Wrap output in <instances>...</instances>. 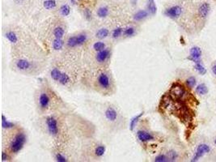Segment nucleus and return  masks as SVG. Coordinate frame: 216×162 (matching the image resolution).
<instances>
[{
	"label": "nucleus",
	"mask_w": 216,
	"mask_h": 162,
	"mask_svg": "<svg viewBox=\"0 0 216 162\" xmlns=\"http://www.w3.org/2000/svg\"><path fill=\"white\" fill-rule=\"evenodd\" d=\"M167 156H168L169 161H175L178 156H177V153L175 151H169V152H168Z\"/></svg>",
	"instance_id": "72a5a7b5"
},
{
	"label": "nucleus",
	"mask_w": 216,
	"mask_h": 162,
	"mask_svg": "<svg viewBox=\"0 0 216 162\" xmlns=\"http://www.w3.org/2000/svg\"><path fill=\"white\" fill-rule=\"evenodd\" d=\"M87 41V36L85 34H80V35L77 36V42H78V45H81Z\"/></svg>",
	"instance_id": "e433bc0d"
},
{
	"label": "nucleus",
	"mask_w": 216,
	"mask_h": 162,
	"mask_svg": "<svg viewBox=\"0 0 216 162\" xmlns=\"http://www.w3.org/2000/svg\"><path fill=\"white\" fill-rule=\"evenodd\" d=\"M105 118L109 120V121L114 122L117 118V113L115 109L112 108V107H109L106 111H105Z\"/></svg>",
	"instance_id": "f8f14e48"
},
{
	"label": "nucleus",
	"mask_w": 216,
	"mask_h": 162,
	"mask_svg": "<svg viewBox=\"0 0 216 162\" xmlns=\"http://www.w3.org/2000/svg\"><path fill=\"white\" fill-rule=\"evenodd\" d=\"M62 75V72L60 70H58V68H54L53 70L50 72V76H51L52 79L55 81H58L59 80L60 76Z\"/></svg>",
	"instance_id": "a878e982"
},
{
	"label": "nucleus",
	"mask_w": 216,
	"mask_h": 162,
	"mask_svg": "<svg viewBox=\"0 0 216 162\" xmlns=\"http://www.w3.org/2000/svg\"><path fill=\"white\" fill-rule=\"evenodd\" d=\"M196 83H197V80L194 76H190L186 80V84L189 88H194L196 85Z\"/></svg>",
	"instance_id": "2f4dec72"
},
{
	"label": "nucleus",
	"mask_w": 216,
	"mask_h": 162,
	"mask_svg": "<svg viewBox=\"0 0 216 162\" xmlns=\"http://www.w3.org/2000/svg\"><path fill=\"white\" fill-rule=\"evenodd\" d=\"M155 162H166L169 161V159H168V156L166 155H164V154H160L157 156L155 158Z\"/></svg>",
	"instance_id": "c9c22d12"
},
{
	"label": "nucleus",
	"mask_w": 216,
	"mask_h": 162,
	"mask_svg": "<svg viewBox=\"0 0 216 162\" xmlns=\"http://www.w3.org/2000/svg\"><path fill=\"white\" fill-rule=\"evenodd\" d=\"M55 158H56V160L58 162H66L67 161V159H66V158L63 155H62L61 153L57 154L55 156Z\"/></svg>",
	"instance_id": "4c0bfd02"
},
{
	"label": "nucleus",
	"mask_w": 216,
	"mask_h": 162,
	"mask_svg": "<svg viewBox=\"0 0 216 162\" xmlns=\"http://www.w3.org/2000/svg\"><path fill=\"white\" fill-rule=\"evenodd\" d=\"M65 34V30L62 27H56L54 30V36L55 38H62Z\"/></svg>",
	"instance_id": "5701e85b"
},
{
	"label": "nucleus",
	"mask_w": 216,
	"mask_h": 162,
	"mask_svg": "<svg viewBox=\"0 0 216 162\" xmlns=\"http://www.w3.org/2000/svg\"><path fill=\"white\" fill-rule=\"evenodd\" d=\"M16 67L18 68L20 71H26L30 68L31 67V63L26 59H20L16 62Z\"/></svg>",
	"instance_id": "ddd939ff"
},
{
	"label": "nucleus",
	"mask_w": 216,
	"mask_h": 162,
	"mask_svg": "<svg viewBox=\"0 0 216 162\" xmlns=\"http://www.w3.org/2000/svg\"><path fill=\"white\" fill-rule=\"evenodd\" d=\"M109 31L107 29H101L97 31L96 36H97V38H99V39H104V38H106V37L109 36Z\"/></svg>",
	"instance_id": "4be33fe9"
},
{
	"label": "nucleus",
	"mask_w": 216,
	"mask_h": 162,
	"mask_svg": "<svg viewBox=\"0 0 216 162\" xmlns=\"http://www.w3.org/2000/svg\"><path fill=\"white\" fill-rule=\"evenodd\" d=\"M210 6L207 2H203L198 7V15L202 19H206L210 12Z\"/></svg>",
	"instance_id": "6e6552de"
},
{
	"label": "nucleus",
	"mask_w": 216,
	"mask_h": 162,
	"mask_svg": "<svg viewBox=\"0 0 216 162\" xmlns=\"http://www.w3.org/2000/svg\"><path fill=\"white\" fill-rule=\"evenodd\" d=\"M58 82L62 84V85H66V84H67L68 83L70 82V77H69V76L67 74L64 73V72H62V75L60 76Z\"/></svg>",
	"instance_id": "c85d7f7f"
},
{
	"label": "nucleus",
	"mask_w": 216,
	"mask_h": 162,
	"mask_svg": "<svg viewBox=\"0 0 216 162\" xmlns=\"http://www.w3.org/2000/svg\"><path fill=\"white\" fill-rule=\"evenodd\" d=\"M185 89L183 85L175 83L173 84L171 87V89L169 91V96H171V98L176 101L181 100L185 94Z\"/></svg>",
	"instance_id": "f03ea898"
},
{
	"label": "nucleus",
	"mask_w": 216,
	"mask_h": 162,
	"mask_svg": "<svg viewBox=\"0 0 216 162\" xmlns=\"http://www.w3.org/2000/svg\"><path fill=\"white\" fill-rule=\"evenodd\" d=\"M124 35L126 36V37H131L135 33V30L133 27H129V28H126L123 32Z\"/></svg>",
	"instance_id": "f704fd0d"
},
{
	"label": "nucleus",
	"mask_w": 216,
	"mask_h": 162,
	"mask_svg": "<svg viewBox=\"0 0 216 162\" xmlns=\"http://www.w3.org/2000/svg\"><path fill=\"white\" fill-rule=\"evenodd\" d=\"M109 15V8L107 7H101L97 10V16L100 18H105Z\"/></svg>",
	"instance_id": "b1692460"
},
{
	"label": "nucleus",
	"mask_w": 216,
	"mask_h": 162,
	"mask_svg": "<svg viewBox=\"0 0 216 162\" xmlns=\"http://www.w3.org/2000/svg\"><path fill=\"white\" fill-rule=\"evenodd\" d=\"M196 92L198 95H206L208 92V88L205 84H200L195 88Z\"/></svg>",
	"instance_id": "aec40b11"
},
{
	"label": "nucleus",
	"mask_w": 216,
	"mask_h": 162,
	"mask_svg": "<svg viewBox=\"0 0 216 162\" xmlns=\"http://www.w3.org/2000/svg\"><path fill=\"white\" fill-rule=\"evenodd\" d=\"M109 56H110V51H109V49L105 48V49H103V50L97 52L96 58H97L98 62L102 63V62H105L109 58Z\"/></svg>",
	"instance_id": "1a4fd4ad"
},
{
	"label": "nucleus",
	"mask_w": 216,
	"mask_h": 162,
	"mask_svg": "<svg viewBox=\"0 0 216 162\" xmlns=\"http://www.w3.org/2000/svg\"><path fill=\"white\" fill-rule=\"evenodd\" d=\"M43 6L46 10H51L57 7V2L56 0H45L43 2Z\"/></svg>",
	"instance_id": "6ab92c4d"
},
{
	"label": "nucleus",
	"mask_w": 216,
	"mask_h": 162,
	"mask_svg": "<svg viewBox=\"0 0 216 162\" xmlns=\"http://www.w3.org/2000/svg\"><path fill=\"white\" fill-rule=\"evenodd\" d=\"M93 49L97 52L101 51V50L105 49V44L104 42H102V41H97L93 45Z\"/></svg>",
	"instance_id": "7c9ffc66"
},
{
	"label": "nucleus",
	"mask_w": 216,
	"mask_h": 162,
	"mask_svg": "<svg viewBox=\"0 0 216 162\" xmlns=\"http://www.w3.org/2000/svg\"><path fill=\"white\" fill-rule=\"evenodd\" d=\"M105 151H106L105 146L99 145V146H97V148H96V149H95V154H96V156L101 157V156L105 155Z\"/></svg>",
	"instance_id": "cd10ccee"
},
{
	"label": "nucleus",
	"mask_w": 216,
	"mask_h": 162,
	"mask_svg": "<svg viewBox=\"0 0 216 162\" xmlns=\"http://www.w3.org/2000/svg\"><path fill=\"white\" fill-rule=\"evenodd\" d=\"M195 65H194V68H195V70L197 71V72L199 73V74L201 75H205L206 73V69L205 68V67L202 65V63H201V62H196V63H194Z\"/></svg>",
	"instance_id": "bb28decb"
},
{
	"label": "nucleus",
	"mask_w": 216,
	"mask_h": 162,
	"mask_svg": "<svg viewBox=\"0 0 216 162\" xmlns=\"http://www.w3.org/2000/svg\"><path fill=\"white\" fill-rule=\"evenodd\" d=\"M9 160V156L5 152H2V161H7Z\"/></svg>",
	"instance_id": "ea45409f"
},
{
	"label": "nucleus",
	"mask_w": 216,
	"mask_h": 162,
	"mask_svg": "<svg viewBox=\"0 0 216 162\" xmlns=\"http://www.w3.org/2000/svg\"><path fill=\"white\" fill-rule=\"evenodd\" d=\"M137 1H138V0H134V3H136V2H137Z\"/></svg>",
	"instance_id": "37998d69"
},
{
	"label": "nucleus",
	"mask_w": 216,
	"mask_h": 162,
	"mask_svg": "<svg viewBox=\"0 0 216 162\" xmlns=\"http://www.w3.org/2000/svg\"><path fill=\"white\" fill-rule=\"evenodd\" d=\"M66 45H67L68 47H70V48H73L77 46V45H78V42H77V36L70 37V38L67 40Z\"/></svg>",
	"instance_id": "c756f323"
},
{
	"label": "nucleus",
	"mask_w": 216,
	"mask_h": 162,
	"mask_svg": "<svg viewBox=\"0 0 216 162\" xmlns=\"http://www.w3.org/2000/svg\"><path fill=\"white\" fill-rule=\"evenodd\" d=\"M97 81H98V84H99L100 86L103 88V89H108L109 88V86H110L109 77L105 73H101L99 76V77H98Z\"/></svg>",
	"instance_id": "0eeeda50"
},
{
	"label": "nucleus",
	"mask_w": 216,
	"mask_h": 162,
	"mask_svg": "<svg viewBox=\"0 0 216 162\" xmlns=\"http://www.w3.org/2000/svg\"><path fill=\"white\" fill-rule=\"evenodd\" d=\"M60 13L62 16H68L70 14V7L68 4H64L60 7Z\"/></svg>",
	"instance_id": "393cba45"
},
{
	"label": "nucleus",
	"mask_w": 216,
	"mask_h": 162,
	"mask_svg": "<svg viewBox=\"0 0 216 162\" xmlns=\"http://www.w3.org/2000/svg\"><path fill=\"white\" fill-rule=\"evenodd\" d=\"M212 72L214 73V75L216 76V64H214V66L212 67Z\"/></svg>",
	"instance_id": "a19ab883"
},
{
	"label": "nucleus",
	"mask_w": 216,
	"mask_h": 162,
	"mask_svg": "<svg viewBox=\"0 0 216 162\" xmlns=\"http://www.w3.org/2000/svg\"><path fill=\"white\" fill-rule=\"evenodd\" d=\"M2 127L4 129H11L15 127V124L11 122L7 121V119L6 118L4 115H2Z\"/></svg>",
	"instance_id": "412c9836"
},
{
	"label": "nucleus",
	"mask_w": 216,
	"mask_h": 162,
	"mask_svg": "<svg viewBox=\"0 0 216 162\" xmlns=\"http://www.w3.org/2000/svg\"><path fill=\"white\" fill-rule=\"evenodd\" d=\"M123 32H124V30L122 28H117V29H115L113 31V33H112L113 38H114V39H116V38H118L120 36L122 35Z\"/></svg>",
	"instance_id": "473e14b6"
},
{
	"label": "nucleus",
	"mask_w": 216,
	"mask_h": 162,
	"mask_svg": "<svg viewBox=\"0 0 216 162\" xmlns=\"http://www.w3.org/2000/svg\"><path fill=\"white\" fill-rule=\"evenodd\" d=\"M143 113H144L143 112H142V113H140L139 114L134 116V117L131 119V121H130V130L131 131V132H133V131H134V129L135 128L136 125H137V123H138L139 119L141 118V117H142V115H143Z\"/></svg>",
	"instance_id": "a211bd4d"
},
{
	"label": "nucleus",
	"mask_w": 216,
	"mask_h": 162,
	"mask_svg": "<svg viewBox=\"0 0 216 162\" xmlns=\"http://www.w3.org/2000/svg\"><path fill=\"white\" fill-rule=\"evenodd\" d=\"M83 14H84V16L85 18L87 19V20H91L92 19V12H91L90 10H89L88 8H86L84 10V12H83Z\"/></svg>",
	"instance_id": "58836bf2"
},
{
	"label": "nucleus",
	"mask_w": 216,
	"mask_h": 162,
	"mask_svg": "<svg viewBox=\"0 0 216 162\" xmlns=\"http://www.w3.org/2000/svg\"><path fill=\"white\" fill-rule=\"evenodd\" d=\"M50 103V96H48L47 93L45 92H42L40 95L39 97V105L41 109H46Z\"/></svg>",
	"instance_id": "9b49d317"
},
{
	"label": "nucleus",
	"mask_w": 216,
	"mask_h": 162,
	"mask_svg": "<svg viewBox=\"0 0 216 162\" xmlns=\"http://www.w3.org/2000/svg\"><path fill=\"white\" fill-rule=\"evenodd\" d=\"M46 124H47L48 131L52 136H57L58 133V121L55 118L50 116L46 118Z\"/></svg>",
	"instance_id": "20e7f679"
},
{
	"label": "nucleus",
	"mask_w": 216,
	"mask_h": 162,
	"mask_svg": "<svg viewBox=\"0 0 216 162\" xmlns=\"http://www.w3.org/2000/svg\"><path fill=\"white\" fill-rule=\"evenodd\" d=\"M25 142H26V136L24 133H19L15 136L14 140L11 142L10 148L11 151L14 153H17L24 148Z\"/></svg>",
	"instance_id": "f257e3e1"
},
{
	"label": "nucleus",
	"mask_w": 216,
	"mask_h": 162,
	"mask_svg": "<svg viewBox=\"0 0 216 162\" xmlns=\"http://www.w3.org/2000/svg\"><path fill=\"white\" fill-rule=\"evenodd\" d=\"M63 45L64 41L62 38H55L52 43V46L54 50H61L63 48Z\"/></svg>",
	"instance_id": "2eb2a0df"
},
{
	"label": "nucleus",
	"mask_w": 216,
	"mask_h": 162,
	"mask_svg": "<svg viewBox=\"0 0 216 162\" xmlns=\"http://www.w3.org/2000/svg\"><path fill=\"white\" fill-rule=\"evenodd\" d=\"M147 11L151 15H155L157 12V7L155 0H147Z\"/></svg>",
	"instance_id": "dca6fc26"
},
{
	"label": "nucleus",
	"mask_w": 216,
	"mask_h": 162,
	"mask_svg": "<svg viewBox=\"0 0 216 162\" xmlns=\"http://www.w3.org/2000/svg\"><path fill=\"white\" fill-rule=\"evenodd\" d=\"M202 49L198 46H194L190 49V53L188 57V59L194 62V63L201 62V57H202Z\"/></svg>",
	"instance_id": "423d86ee"
},
{
	"label": "nucleus",
	"mask_w": 216,
	"mask_h": 162,
	"mask_svg": "<svg viewBox=\"0 0 216 162\" xmlns=\"http://www.w3.org/2000/svg\"><path fill=\"white\" fill-rule=\"evenodd\" d=\"M210 146H208L207 144H201L198 146L197 148V150H196L195 153H194V156L192 158L191 161L192 162H195L198 161L199 160L200 158L202 157V156H204L205 154L210 152Z\"/></svg>",
	"instance_id": "7ed1b4c3"
},
{
	"label": "nucleus",
	"mask_w": 216,
	"mask_h": 162,
	"mask_svg": "<svg viewBox=\"0 0 216 162\" xmlns=\"http://www.w3.org/2000/svg\"><path fill=\"white\" fill-rule=\"evenodd\" d=\"M214 144H216V140H214Z\"/></svg>",
	"instance_id": "c03bdc74"
},
{
	"label": "nucleus",
	"mask_w": 216,
	"mask_h": 162,
	"mask_svg": "<svg viewBox=\"0 0 216 162\" xmlns=\"http://www.w3.org/2000/svg\"><path fill=\"white\" fill-rule=\"evenodd\" d=\"M181 13H182V8L178 5L171 7L166 9V11L164 12L165 16L171 19L178 18V17H180Z\"/></svg>",
	"instance_id": "39448f33"
},
{
	"label": "nucleus",
	"mask_w": 216,
	"mask_h": 162,
	"mask_svg": "<svg viewBox=\"0 0 216 162\" xmlns=\"http://www.w3.org/2000/svg\"><path fill=\"white\" fill-rule=\"evenodd\" d=\"M70 1H71V2L73 4H75V2H75V0H70Z\"/></svg>",
	"instance_id": "79ce46f5"
},
{
	"label": "nucleus",
	"mask_w": 216,
	"mask_h": 162,
	"mask_svg": "<svg viewBox=\"0 0 216 162\" xmlns=\"http://www.w3.org/2000/svg\"><path fill=\"white\" fill-rule=\"evenodd\" d=\"M137 137L141 142H147L154 140V136L145 131H138L137 132Z\"/></svg>",
	"instance_id": "9d476101"
},
{
	"label": "nucleus",
	"mask_w": 216,
	"mask_h": 162,
	"mask_svg": "<svg viewBox=\"0 0 216 162\" xmlns=\"http://www.w3.org/2000/svg\"><path fill=\"white\" fill-rule=\"evenodd\" d=\"M148 15H149L148 11L139 10L138 12H137L134 14V20L136 21H141L148 16Z\"/></svg>",
	"instance_id": "4468645a"
},
{
	"label": "nucleus",
	"mask_w": 216,
	"mask_h": 162,
	"mask_svg": "<svg viewBox=\"0 0 216 162\" xmlns=\"http://www.w3.org/2000/svg\"><path fill=\"white\" fill-rule=\"evenodd\" d=\"M5 37H7V39L10 41L11 43H16L18 41V37H17L16 33L13 32V31H9L5 34Z\"/></svg>",
	"instance_id": "f3484780"
}]
</instances>
